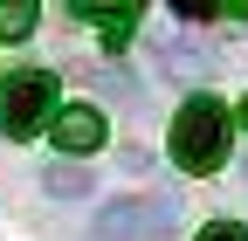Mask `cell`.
I'll list each match as a JSON object with an SVG mask.
<instances>
[{"mask_svg":"<svg viewBox=\"0 0 248 241\" xmlns=\"http://www.w3.org/2000/svg\"><path fill=\"white\" fill-rule=\"evenodd\" d=\"M42 186H48L55 200H83V193H90V172H76V166H48Z\"/></svg>","mask_w":248,"mask_h":241,"instance_id":"8","label":"cell"},{"mask_svg":"<svg viewBox=\"0 0 248 241\" xmlns=\"http://www.w3.org/2000/svg\"><path fill=\"white\" fill-rule=\"evenodd\" d=\"M35 0H0V42H28L35 35Z\"/></svg>","mask_w":248,"mask_h":241,"instance_id":"6","label":"cell"},{"mask_svg":"<svg viewBox=\"0 0 248 241\" xmlns=\"http://www.w3.org/2000/svg\"><path fill=\"white\" fill-rule=\"evenodd\" d=\"M152 55H159V69H172V76H186V62H200V48L193 42H172V35L152 48Z\"/></svg>","mask_w":248,"mask_h":241,"instance_id":"9","label":"cell"},{"mask_svg":"<svg viewBox=\"0 0 248 241\" xmlns=\"http://www.w3.org/2000/svg\"><path fill=\"white\" fill-rule=\"evenodd\" d=\"M48 138H55L69 159H90V152H104L110 124H104V110H97V104H55V117H48Z\"/></svg>","mask_w":248,"mask_h":241,"instance_id":"4","label":"cell"},{"mask_svg":"<svg viewBox=\"0 0 248 241\" xmlns=\"http://www.w3.org/2000/svg\"><path fill=\"white\" fill-rule=\"evenodd\" d=\"M172 14H186V21H221V14L248 21V0H172Z\"/></svg>","mask_w":248,"mask_h":241,"instance_id":"7","label":"cell"},{"mask_svg":"<svg viewBox=\"0 0 248 241\" xmlns=\"http://www.w3.org/2000/svg\"><path fill=\"white\" fill-rule=\"evenodd\" d=\"M228 124H241V131H248V97H241V104H234V117H228Z\"/></svg>","mask_w":248,"mask_h":241,"instance_id":"11","label":"cell"},{"mask_svg":"<svg viewBox=\"0 0 248 241\" xmlns=\"http://www.w3.org/2000/svg\"><path fill=\"white\" fill-rule=\"evenodd\" d=\"M172 166L179 172H221L228 166V104L221 97H186L179 117H172Z\"/></svg>","mask_w":248,"mask_h":241,"instance_id":"1","label":"cell"},{"mask_svg":"<svg viewBox=\"0 0 248 241\" xmlns=\"http://www.w3.org/2000/svg\"><path fill=\"white\" fill-rule=\"evenodd\" d=\"M69 14H76V21H90L110 48H124V42L138 35V14H145V7H131V0H117V7H104V0H83V7H69Z\"/></svg>","mask_w":248,"mask_h":241,"instance_id":"5","label":"cell"},{"mask_svg":"<svg viewBox=\"0 0 248 241\" xmlns=\"http://www.w3.org/2000/svg\"><path fill=\"white\" fill-rule=\"evenodd\" d=\"M200 241H248V227H241V221H214Z\"/></svg>","mask_w":248,"mask_h":241,"instance_id":"10","label":"cell"},{"mask_svg":"<svg viewBox=\"0 0 248 241\" xmlns=\"http://www.w3.org/2000/svg\"><path fill=\"white\" fill-rule=\"evenodd\" d=\"M172 214H179V207H172L166 193L117 200V207H104V214H97V241H159V234L172 227Z\"/></svg>","mask_w":248,"mask_h":241,"instance_id":"3","label":"cell"},{"mask_svg":"<svg viewBox=\"0 0 248 241\" xmlns=\"http://www.w3.org/2000/svg\"><path fill=\"white\" fill-rule=\"evenodd\" d=\"M48 117H55V69H14L0 83V131H7V145L42 138Z\"/></svg>","mask_w":248,"mask_h":241,"instance_id":"2","label":"cell"}]
</instances>
